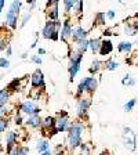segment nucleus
I'll list each match as a JSON object with an SVG mask.
<instances>
[{
    "label": "nucleus",
    "instance_id": "nucleus-1",
    "mask_svg": "<svg viewBox=\"0 0 138 155\" xmlns=\"http://www.w3.org/2000/svg\"><path fill=\"white\" fill-rule=\"evenodd\" d=\"M98 84H100V81H98L95 76L83 78V79L77 83L75 97L79 100V98H82V97H84V96H93V94L95 93Z\"/></svg>",
    "mask_w": 138,
    "mask_h": 155
},
{
    "label": "nucleus",
    "instance_id": "nucleus-2",
    "mask_svg": "<svg viewBox=\"0 0 138 155\" xmlns=\"http://www.w3.org/2000/svg\"><path fill=\"white\" fill-rule=\"evenodd\" d=\"M62 28V21L57 19V21H50L47 19V22L44 24L42 29V38L47 39V40H53V42H58L59 40V31Z\"/></svg>",
    "mask_w": 138,
    "mask_h": 155
},
{
    "label": "nucleus",
    "instance_id": "nucleus-3",
    "mask_svg": "<svg viewBox=\"0 0 138 155\" xmlns=\"http://www.w3.org/2000/svg\"><path fill=\"white\" fill-rule=\"evenodd\" d=\"M83 55L77 50L69 51V64H68V72H69V82H73L75 78L82 69V62H83Z\"/></svg>",
    "mask_w": 138,
    "mask_h": 155
},
{
    "label": "nucleus",
    "instance_id": "nucleus-4",
    "mask_svg": "<svg viewBox=\"0 0 138 155\" xmlns=\"http://www.w3.org/2000/svg\"><path fill=\"white\" fill-rule=\"evenodd\" d=\"M93 105V98L91 96H84L77 100L76 104V119H80L83 122L88 120V110Z\"/></svg>",
    "mask_w": 138,
    "mask_h": 155
},
{
    "label": "nucleus",
    "instance_id": "nucleus-5",
    "mask_svg": "<svg viewBox=\"0 0 138 155\" xmlns=\"http://www.w3.org/2000/svg\"><path fill=\"white\" fill-rule=\"evenodd\" d=\"M122 140H123V145L129 151H135L137 150V133L129 127V126H123L122 129Z\"/></svg>",
    "mask_w": 138,
    "mask_h": 155
},
{
    "label": "nucleus",
    "instance_id": "nucleus-6",
    "mask_svg": "<svg viewBox=\"0 0 138 155\" xmlns=\"http://www.w3.org/2000/svg\"><path fill=\"white\" fill-rule=\"evenodd\" d=\"M72 120H71V115L66 112V111H59L55 115V130L58 133H66L69 126H71Z\"/></svg>",
    "mask_w": 138,
    "mask_h": 155
},
{
    "label": "nucleus",
    "instance_id": "nucleus-7",
    "mask_svg": "<svg viewBox=\"0 0 138 155\" xmlns=\"http://www.w3.org/2000/svg\"><path fill=\"white\" fill-rule=\"evenodd\" d=\"M19 111L21 114H25V115H40L42 110L40 107L36 104V101L33 100H25L19 104Z\"/></svg>",
    "mask_w": 138,
    "mask_h": 155
},
{
    "label": "nucleus",
    "instance_id": "nucleus-8",
    "mask_svg": "<svg viewBox=\"0 0 138 155\" xmlns=\"http://www.w3.org/2000/svg\"><path fill=\"white\" fill-rule=\"evenodd\" d=\"M75 26L72 24L71 18H66L65 21H62V28L59 31V39L64 43H68L69 40H72V35H73Z\"/></svg>",
    "mask_w": 138,
    "mask_h": 155
},
{
    "label": "nucleus",
    "instance_id": "nucleus-9",
    "mask_svg": "<svg viewBox=\"0 0 138 155\" xmlns=\"http://www.w3.org/2000/svg\"><path fill=\"white\" fill-rule=\"evenodd\" d=\"M30 84H32L33 89H40V90L46 89V78L44 74L42 72V69L36 68L33 71V74L30 75Z\"/></svg>",
    "mask_w": 138,
    "mask_h": 155
},
{
    "label": "nucleus",
    "instance_id": "nucleus-10",
    "mask_svg": "<svg viewBox=\"0 0 138 155\" xmlns=\"http://www.w3.org/2000/svg\"><path fill=\"white\" fill-rule=\"evenodd\" d=\"M86 122L80 119H76V120H72L69 129H68V134H73V136H83L84 132H86Z\"/></svg>",
    "mask_w": 138,
    "mask_h": 155
},
{
    "label": "nucleus",
    "instance_id": "nucleus-11",
    "mask_svg": "<svg viewBox=\"0 0 138 155\" xmlns=\"http://www.w3.org/2000/svg\"><path fill=\"white\" fill-rule=\"evenodd\" d=\"M17 143H18V133L13 132V130H8L6 133V152L8 155L17 147Z\"/></svg>",
    "mask_w": 138,
    "mask_h": 155
},
{
    "label": "nucleus",
    "instance_id": "nucleus-12",
    "mask_svg": "<svg viewBox=\"0 0 138 155\" xmlns=\"http://www.w3.org/2000/svg\"><path fill=\"white\" fill-rule=\"evenodd\" d=\"M54 126H55V116L48 115V116H46V118H43L42 126H40L42 134L44 136V137H47L48 133H50V130L54 129Z\"/></svg>",
    "mask_w": 138,
    "mask_h": 155
},
{
    "label": "nucleus",
    "instance_id": "nucleus-13",
    "mask_svg": "<svg viewBox=\"0 0 138 155\" xmlns=\"http://www.w3.org/2000/svg\"><path fill=\"white\" fill-rule=\"evenodd\" d=\"M83 143V136H73V134H68L66 136V145L69 151H75L82 145Z\"/></svg>",
    "mask_w": 138,
    "mask_h": 155
},
{
    "label": "nucleus",
    "instance_id": "nucleus-14",
    "mask_svg": "<svg viewBox=\"0 0 138 155\" xmlns=\"http://www.w3.org/2000/svg\"><path fill=\"white\" fill-rule=\"evenodd\" d=\"M113 48H115V47H113L112 40L104 38L102 42H101V47H100V53H98V55H101V57H106V55L112 54Z\"/></svg>",
    "mask_w": 138,
    "mask_h": 155
},
{
    "label": "nucleus",
    "instance_id": "nucleus-15",
    "mask_svg": "<svg viewBox=\"0 0 138 155\" xmlns=\"http://www.w3.org/2000/svg\"><path fill=\"white\" fill-rule=\"evenodd\" d=\"M46 17L50 21L59 19V4H53V6L46 7Z\"/></svg>",
    "mask_w": 138,
    "mask_h": 155
},
{
    "label": "nucleus",
    "instance_id": "nucleus-16",
    "mask_svg": "<svg viewBox=\"0 0 138 155\" xmlns=\"http://www.w3.org/2000/svg\"><path fill=\"white\" fill-rule=\"evenodd\" d=\"M18 14L13 13V11H7L6 14V22H4V25L8 26L10 29H17L18 28Z\"/></svg>",
    "mask_w": 138,
    "mask_h": 155
},
{
    "label": "nucleus",
    "instance_id": "nucleus-17",
    "mask_svg": "<svg viewBox=\"0 0 138 155\" xmlns=\"http://www.w3.org/2000/svg\"><path fill=\"white\" fill-rule=\"evenodd\" d=\"M87 36H88V31L87 29H84L83 26H76L73 31V35H72V42L75 45V43L80 42L83 39H87Z\"/></svg>",
    "mask_w": 138,
    "mask_h": 155
},
{
    "label": "nucleus",
    "instance_id": "nucleus-18",
    "mask_svg": "<svg viewBox=\"0 0 138 155\" xmlns=\"http://www.w3.org/2000/svg\"><path fill=\"white\" fill-rule=\"evenodd\" d=\"M42 120H43V118H40V115H29L28 119L25 120V123L30 129H40Z\"/></svg>",
    "mask_w": 138,
    "mask_h": 155
},
{
    "label": "nucleus",
    "instance_id": "nucleus-19",
    "mask_svg": "<svg viewBox=\"0 0 138 155\" xmlns=\"http://www.w3.org/2000/svg\"><path fill=\"white\" fill-rule=\"evenodd\" d=\"M101 42H102V39L101 38L88 39V50L91 51L93 55H98V53H100V47H101Z\"/></svg>",
    "mask_w": 138,
    "mask_h": 155
},
{
    "label": "nucleus",
    "instance_id": "nucleus-20",
    "mask_svg": "<svg viewBox=\"0 0 138 155\" xmlns=\"http://www.w3.org/2000/svg\"><path fill=\"white\" fill-rule=\"evenodd\" d=\"M133 48H134V45H133L131 42H127V40H123V42H120L119 45H117V51H119L120 54L130 55L133 53Z\"/></svg>",
    "mask_w": 138,
    "mask_h": 155
},
{
    "label": "nucleus",
    "instance_id": "nucleus-21",
    "mask_svg": "<svg viewBox=\"0 0 138 155\" xmlns=\"http://www.w3.org/2000/svg\"><path fill=\"white\" fill-rule=\"evenodd\" d=\"M101 71H102V61L98 60V58L93 60L91 65L88 67V74H90L91 76H95V75H98Z\"/></svg>",
    "mask_w": 138,
    "mask_h": 155
},
{
    "label": "nucleus",
    "instance_id": "nucleus-22",
    "mask_svg": "<svg viewBox=\"0 0 138 155\" xmlns=\"http://www.w3.org/2000/svg\"><path fill=\"white\" fill-rule=\"evenodd\" d=\"M119 68V62L113 60V58H106L105 61H102V71H109L113 72Z\"/></svg>",
    "mask_w": 138,
    "mask_h": 155
},
{
    "label": "nucleus",
    "instance_id": "nucleus-23",
    "mask_svg": "<svg viewBox=\"0 0 138 155\" xmlns=\"http://www.w3.org/2000/svg\"><path fill=\"white\" fill-rule=\"evenodd\" d=\"M123 33L127 36H135L138 33V31L135 29V26L133 25V22L130 21V18H127L123 24Z\"/></svg>",
    "mask_w": 138,
    "mask_h": 155
},
{
    "label": "nucleus",
    "instance_id": "nucleus-24",
    "mask_svg": "<svg viewBox=\"0 0 138 155\" xmlns=\"http://www.w3.org/2000/svg\"><path fill=\"white\" fill-rule=\"evenodd\" d=\"M10 98H11V93L7 90V87L0 89V105H8Z\"/></svg>",
    "mask_w": 138,
    "mask_h": 155
},
{
    "label": "nucleus",
    "instance_id": "nucleus-25",
    "mask_svg": "<svg viewBox=\"0 0 138 155\" xmlns=\"http://www.w3.org/2000/svg\"><path fill=\"white\" fill-rule=\"evenodd\" d=\"M83 6H84L83 0H77L76 4H75V7H73V10H72V14H73L77 19L82 18V14H83Z\"/></svg>",
    "mask_w": 138,
    "mask_h": 155
},
{
    "label": "nucleus",
    "instance_id": "nucleus-26",
    "mask_svg": "<svg viewBox=\"0 0 138 155\" xmlns=\"http://www.w3.org/2000/svg\"><path fill=\"white\" fill-rule=\"evenodd\" d=\"M36 150L39 151V154H42V152H44V151H47V150H50V141H48L47 139L39 140L37 144H36Z\"/></svg>",
    "mask_w": 138,
    "mask_h": 155
},
{
    "label": "nucleus",
    "instance_id": "nucleus-27",
    "mask_svg": "<svg viewBox=\"0 0 138 155\" xmlns=\"http://www.w3.org/2000/svg\"><path fill=\"white\" fill-rule=\"evenodd\" d=\"M75 46H76L77 51L82 53V54H84V53L88 51V39H83V40H80V42L75 43Z\"/></svg>",
    "mask_w": 138,
    "mask_h": 155
},
{
    "label": "nucleus",
    "instance_id": "nucleus-28",
    "mask_svg": "<svg viewBox=\"0 0 138 155\" xmlns=\"http://www.w3.org/2000/svg\"><path fill=\"white\" fill-rule=\"evenodd\" d=\"M21 82H22V81H21V79H17V78H15V79H13V81H11L6 86L7 90H8L10 93H14V91L19 90V89H21Z\"/></svg>",
    "mask_w": 138,
    "mask_h": 155
},
{
    "label": "nucleus",
    "instance_id": "nucleus-29",
    "mask_svg": "<svg viewBox=\"0 0 138 155\" xmlns=\"http://www.w3.org/2000/svg\"><path fill=\"white\" fill-rule=\"evenodd\" d=\"M28 154H29L28 145H17L15 148L10 152V155H28Z\"/></svg>",
    "mask_w": 138,
    "mask_h": 155
},
{
    "label": "nucleus",
    "instance_id": "nucleus-30",
    "mask_svg": "<svg viewBox=\"0 0 138 155\" xmlns=\"http://www.w3.org/2000/svg\"><path fill=\"white\" fill-rule=\"evenodd\" d=\"M105 19L106 15L105 13H97L95 17H94V26H105Z\"/></svg>",
    "mask_w": 138,
    "mask_h": 155
},
{
    "label": "nucleus",
    "instance_id": "nucleus-31",
    "mask_svg": "<svg viewBox=\"0 0 138 155\" xmlns=\"http://www.w3.org/2000/svg\"><path fill=\"white\" fill-rule=\"evenodd\" d=\"M122 84H123V86H127V87L135 86V78H133L130 74L124 75V76H123V79H122Z\"/></svg>",
    "mask_w": 138,
    "mask_h": 155
},
{
    "label": "nucleus",
    "instance_id": "nucleus-32",
    "mask_svg": "<svg viewBox=\"0 0 138 155\" xmlns=\"http://www.w3.org/2000/svg\"><path fill=\"white\" fill-rule=\"evenodd\" d=\"M77 0H62V3H64V11L66 14H71L72 10H73L75 4H76Z\"/></svg>",
    "mask_w": 138,
    "mask_h": 155
},
{
    "label": "nucleus",
    "instance_id": "nucleus-33",
    "mask_svg": "<svg viewBox=\"0 0 138 155\" xmlns=\"http://www.w3.org/2000/svg\"><path fill=\"white\" fill-rule=\"evenodd\" d=\"M21 7H22V3H21V0H13V3L10 4L8 10L19 15V13H21Z\"/></svg>",
    "mask_w": 138,
    "mask_h": 155
},
{
    "label": "nucleus",
    "instance_id": "nucleus-34",
    "mask_svg": "<svg viewBox=\"0 0 138 155\" xmlns=\"http://www.w3.org/2000/svg\"><path fill=\"white\" fill-rule=\"evenodd\" d=\"M135 105H137V98H131V100H129L124 104L123 110H124L126 112H131V111L135 108Z\"/></svg>",
    "mask_w": 138,
    "mask_h": 155
},
{
    "label": "nucleus",
    "instance_id": "nucleus-35",
    "mask_svg": "<svg viewBox=\"0 0 138 155\" xmlns=\"http://www.w3.org/2000/svg\"><path fill=\"white\" fill-rule=\"evenodd\" d=\"M42 91L40 89H32V90L29 91V97H30V100L33 101H39V98H40V96H42Z\"/></svg>",
    "mask_w": 138,
    "mask_h": 155
},
{
    "label": "nucleus",
    "instance_id": "nucleus-36",
    "mask_svg": "<svg viewBox=\"0 0 138 155\" xmlns=\"http://www.w3.org/2000/svg\"><path fill=\"white\" fill-rule=\"evenodd\" d=\"M79 148H80V155H91V147L88 145V143L83 141Z\"/></svg>",
    "mask_w": 138,
    "mask_h": 155
},
{
    "label": "nucleus",
    "instance_id": "nucleus-37",
    "mask_svg": "<svg viewBox=\"0 0 138 155\" xmlns=\"http://www.w3.org/2000/svg\"><path fill=\"white\" fill-rule=\"evenodd\" d=\"M8 45H10L8 39H6V36L3 33H0V51H6V48Z\"/></svg>",
    "mask_w": 138,
    "mask_h": 155
},
{
    "label": "nucleus",
    "instance_id": "nucleus-38",
    "mask_svg": "<svg viewBox=\"0 0 138 155\" xmlns=\"http://www.w3.org/2000/svg\"><path fill=\"white\" fill-rule=\"evenodd\" d=\"M8 127V119L7 118H0V134L4 133Z\"/></svg>",
    "mask_w": 138,
    "mask_h": 155
},
{
    "label": "nucleus",
    "instance_id": "nucleus-39",
    "mask_svg": "<svg viewBox=\"0 0 138 155\" xmlns=\"http://www.w3.org/2000/svg\"><path fill=\"white\" fill-rule=\"evenodd\" d=\"M30 17H32V11H28V13H25L24 14V17H22V19H21V28H24V26L26 25V22H28L29 19H30Z\"/></svg>",
    "mask_w": 138,
    "mask_h": 155
},
{
    "label": "nucleus",
    "instance_id": "nucleus-40",
    "mask_svg": "<svg viewBox=\"0 0 138 155\" xmlns=\"http://www.w3.org/2000/svg\"><path fill=\"white\" fill-rule=\"evenodd\" d=\"M10 67V61L7 57H0V69H7Z\"/></svg>",
    "mask_w": 138,
    "mask_h": 155
},
{
    "label": "nucleus",
    "instance_id": "nucleus-41",
    "mask_svg": "<svg viewBox=\"0 0 138 155\" xmlns=\"http://www.w3.org/2000/svg\"><path fill=\"white\" fill-rule=\"evenodd\" d=\"M8 114H10L8 105H0V118H7Z\"/></svg>",
    "mask_w": 138,
    "mask_h": 155
},
{
    "label": "nucleus",
    "instance_id": "nucleus-42",
    "mask_svg": "<svg viewBox=\"0 0 138 155\" xmlns=\"http://www.w3.org/2000/svg\"><path fill=\"white\" fill-rule=\"evenodd\" d=\"M14 123H15L17 126H21L24 123V118H22V115H21V112H17L15 115H14Z\"/></svg>",
    "mask_w": 138,
    "mask_h": 155
},
{
    "label": "nucleus",
    "instance_id": "nucleus-43",
    "mask_svg": "<svg viewBox=\"0 0 138 155\" xmlns=\"http://www.w3.org/2000/svg\"><path fill=\"white\" fill-rule=\"evenodd\" d=\"M30 62H33V64H36V65H42L43 60L39 54H36V55H30Z\"/></svg>",
    "mask_w": 138,
    "mask_h": 155
},
{
    "label": "nucleus",
    "instance_id": "nucleus-44",
    "mask_svg": "<svg viewBox=\"0 0 138 155\" xmlns=\"http://www.w3.org/2000/svg\"><path fill=\"white\" fill-rule=\"evenodd\" d=\"M105 15H106V19L113 21V19L116 18V11H115V10H108V11L105 13Z\"/></svg>",
    "mask_w": 138,
    "mask_h": 155
},
{
    "label": "nucleus",
    "instance_id": "nucleus-45",
    "mask_svg": "<svg viewBox=\"0 0 138 155\" xmlns=\"http://www.w3.org/2000/svg\"><path fill=\"white\" fill-rule=\"evenodd\" d=\"M116 35H117V33L112 32V29H111V28H105V29H104V32H102L104 38H108V36H116Z\"/></svg>",
    "mask_w": 138,
    "mask_h": 155
},
{
    "label": "nucleus",
    "instance_id": "nucleus-46",
    "mask_svg": "<svg viewBox=\"0 0 138 155\" xmlns=\"http://www.w3.org/2000/svg\"><path fill=\"white\" fill-rule=\"evenodd\" d=\"M11 55H13V46L8 45L7 48H6V57L8 58V57H11Z\"/></svg>",
    "mask_w": 138,
    "mask_h": 155
},
{
    "label": "nucleus",
    "instance_id": "nucleus-47",
    "mask_svg": "<svg viewBox=\"0 0 138 155\" xmlns=\"http://www.w3.org/2000/svg\"><path fill=\"white\" fill-rule=\"evenodd\" d=\"M61 0H47V6H53V4H59Z\"/></svg>",
    "mask_w": 138,
    "mask_h": 155
},
{
    "label": "nucleus",
    "instance_id": "nucleus-48",
    "mask_svg": "<svg viewBox=\"0 0 138 155\" xmlns=\"http://www.w3.org/2000/svg\"><path fill=\"white\" fill-rule=\"evenodd\" d=\"M46 53H47V51H46V48H43V47H39V50H37V54L40 55V57H42V55H44Z\"/></svg>",
    "mask_w": 138,
    "mask_h": 155
},
{
    "label": "nucleus",
    "instance_id": "nucleus-49",
    "mask_svg": "<svg viewBox=\"0 0 138 155\" xmlns=\"http://www.w3.org/2000/svg\"><path fill=\"white\" fill-rule=\"evenodd\" d=\"M40 155H54V154H53V151H51V150H47V151L42 152V154H40Z\"/></svg>",
    "mask_w": 138,
    "mask_h": 155
},
{
    "label": "nucleus",
    "instance_id": "nucleus-50",
    "mask_svg": "<svg viewBox=\"0 0 138 155\" xmlns=\"http://www.w3.org/2000/svg\"><path fill=\"white\" fill-rule=\"evenodd\" d=\"M35 2H36V0H26V3H28V4H32V3H35Z\"/></svg>",
    "mask_w": 138,
    "mask_h": 155
},
{
    "label": "nucleus",
    "instance_id": "nucleus-51",
    "mask_svg": "<svg viewBox=\"0 0 138 155\" xmlns=\"http://www.w3.org/2000/svg\"><path fill=\"white\" fill-rule=\"evenodd\" d=\"M26 57H28V54H26V53H24V54L22 55H21V58H24V60H25V58Z\"/></svg>",
    "mask_w": 138,
    "mask_h": 155
},
{
    "label": "nucleus",
    "instance_id": "nucleus-52",
    "mask_svg": "<svg viewBox=\"0 0 138 155\" xmlns=\"http://www.w3.org/2000/svg\"><path fill=\"white\" fill-rule=\"evenodd\" d=\"M135 47H137V50H138V36H137V39H135Z\"/></svg>",
    "mask_w": 138,
    "mask_h": 155
},
{
    "label": "nucleus",
    "instance_id": "nucleus-53",
    "mask_svg": "<svg viewBox=\"0 0 138 155\" xmlns=\"http://www.w3.org/2000/svg\"><path fill=\"white\" fill-rule=\"evenodd\" d=\"M137 62H138V53H137Z\"/></svg>",
    "mask_w": 138,
    "mask_h": 155
}]
</instances>
